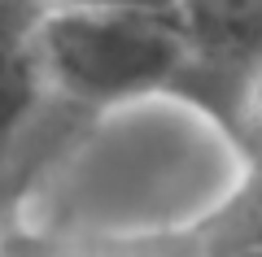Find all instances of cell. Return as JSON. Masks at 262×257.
I'll return each mask as SVG.
<instances>
[{
  "instance_id": "52a82bcc",
  "label": "cell",
  "mask_w": 262,
  "mask_h": 257,
  "mask_svg": "<svg viewBox=\"0 0 262 257\" xmlns=\"http://www.w3.org/2000/svg\"><path fill=\"white\" fill-rule=\"evenodd\" d=\"M70 5H144V9H175V0H70Z\"/></svg>"
},
{
  "instance_id": "5b68a950",
  "label": "cell",
  "mask_w": 262,
  "mask_h": 257,
  "mask_svg": "<svg viewBox=\"0 0 262 257\" xmlns=\"http://www.w3.org/2000/svg\"><path fill=\"white\" fill-rule=\"evenodd\" d=\"M223 240H253V244H262V175L253 179V183L232 201V209L219 218L214 244H223Z\"/></svg>"
},
{
  "instance_id": "277c9868",
  "label": "cell",
  "mask_w": 262,
  "mask_h": 257,
  "mask_svg": "<svg viewBox=\"0 0 262 257\" xmlns=\"http://www.w3.org/2000/svg\"><path fill=\"white\" fill-rule=\"evenodd\" d=\"M179 92L196 101L262 166V61L241 74H223V79H188Z\"/></svg>"
},
{
  "instance_id": "7a4b0ae2",
  "label": "cell",
  "mask_w": 262,
  "mask_h": 257,
  "mask_svg": "<svg viewBox=\"0 0 262 257\" xmlns=\"http://www.w3.org/2000/svg\"><path fill=\"white\" fill-rule=\"evenodd\" d=\"M57 0H0V192L31 170L44 122L66 109L39 61V27Z\"/></svg>"
},
{
  "instance_id": "6da1fadb",
  "label": "cell",
  "mask_w": 262,
  "mask_h": 257,
  "mask_svg": "<svg viewBox=\"0 0 262 257\" xmlns=\"http://www.w3.org/2000/svg\"><path fill=\"white\" fill-rule=\"evenodd\" d=\"M39 61L66 109H122L179 92L192 44L175 9L57 0L39 27Z\"/></svg>"
},
{
  "instance_id": "8992f818",
  "label": "cell",
  "mask_w": 262,
  "mask_h": 257,
  "mask_svg": "<svg viewBox=\"0 0 262 257\" xmlns=\"http://www.w3.org/2000/svg\"><path fill=\"white\" fill-rule=\"evenodd\" d=\"M210 257H262V244H253V240H223V244L210 248Z\"/></svg>"
},
{
  "instance_id": "3957f363",
  "label": "cell",
  "mask_w": 262,
  "mask_h": 257,
  "mask_svg": "<svg viewBox=\"0 0 262 257\" xmlns=\"http://www.w3.org/2000/svg\"><path fill=\"white\" fill-rule=\"evenodd\" d=\"M175 13L192 44L188 79H223L262 61V0H175Z\"/></svg>"
}]
</instances>
